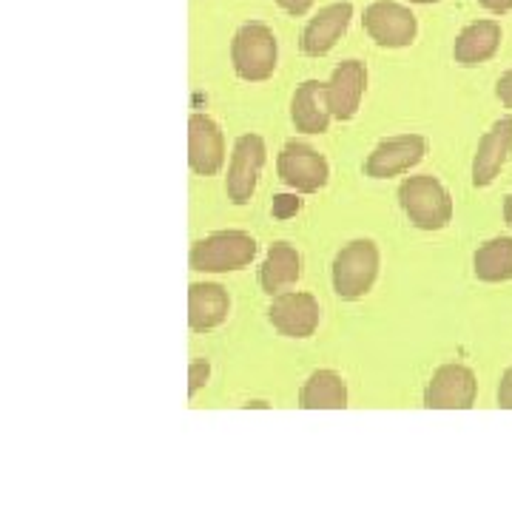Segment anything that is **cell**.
Masks as SVG:
<instances>
[{"label":"cell","instance_id":"1","mask_svg":"<svg viewBox=\"0 0 512 512\" xmlns=\"http://www.w3.org/2000/svg\"><path fill=\"white\" fill-rule=\"evenodd\" d=\"M399 202H402L407 220L421 231H441L453 220V200H450L447 188L430 174L407 177L399 185Z\"/></svg>","mask_w":512,"mask_h":512},{"label":"cell","instance_id":"2","mask_svg":"<svg viewBox=\"0 0 512 512\" xmlns=\"http://www.w3.org/2000/svg\"><path fill=\"white\" fill-rule=\"evenodd\" d=\"M276 46L274 32L265 23H242L231 43V60H234V72L248 80V83H262L268 80L276 69Z\"/></svg>","mask_w":512,"mask_h":512},{"label":"cell","instance_id":"3","mask_svg":"<svg viewBox=\"0 0 512 512\" xmlns=\"http://www.w3.org/2000/svg\"><path fill=\"white\" fill-rule=\"evenodd\" d=\"M256 256V242L245 231H220L200 239L191 248V268L200 274H228L251 265Z\"/></svg>","mask_w":512,"mask_h":512},{"label":"cell","instance_id":"4","mask_svg":"<svg viewBox=\"0 0 512 512\" xmlns=\"http://www.w3.org/2000/svg\"><path fill=\"white\" fill-rule=\"evenodd\" d=\"M379 276V248L370 239H356L333 259V291L339 299H362Z\"/></svg>","mask_w":512,"mask_h":512},{"label":"cell","instance_id":"5","mask_svg":"<svg viewBox=\"0 0 512 512\" xmlns=\"http://www.w3.org/2000/svg\"><path fill=\"white\" fill-rule=\"evenodd\" d=\"M365 32L382 49H404L416 40V15L396 0H373L365 9Z\"/></svg>","mask_w":512,"mask_h":512},{"label":"cell","instance_id":"6","mask_svg":"<svg viewBox=\"0 0 512 512\" xmlns=\"http://www.w3.org/2000/svg\"><path fill=\"white\" fill-rule=\"evenodd\" d=\"M265 140L259 134H242L231 154V165H228V180H225V191L228 200L234 205H245L251 202L265 165Z\"/></svg>","mask_w":512,"mask_h":512},{"label":"cell","instance_id":"7","mask_svg":"<svg viewBox=\"0 0 512 512\" xmlns=\"http://www.w3.org/2000/svg\"><path fill=\"white\" fill-rule=\"evenodd\" d=\"M476 373L464 365H441L424 390L427 410H470L476 404Z\"/></svg>","mask_w":512,"mask_h":512},{"label":"cell","instance_id":"8","mask_svg":"<svg viewBox=\"0 0 512 512\" xmlns=\"http://www.w3.org/2000/svg\"><path fill=\"white\" fill-rule=\"evenodd\" d=\"M276 168H279V180L302 194H316L319 188H325L330 177L328 160L305 143H288L282 148Z\"/></svg>","mask_w":512,"mask_h":512},{"label":"cell","instance_id":"9","mask_svg":"<svg viewBox=\"0 0 512 512\" xmlns=\"http://www.w3.org/2000/svg\"><path fill=\"white\" fill-rule=\"evenodd\" d=\"M424 151H427V143L419 134H402V137L382 140L367 157L365 174L370 180H390L396 174L410 171L413 165H419Z\"/></svg>","mask_w":512,"mask_h":512},{"label":"cell","instance_id":"10","mask_svg":"<svg viewBox=\"0 0 512 512\" xmlns=\"http://www.w3.org/2000/svg\"><path fill=\"white\" fill-rule=\"evenodd\" d=\"M268 319L282 336H291V339H308L313 330L319 328V302L313 299L311 293L299 291H285L279 293L268 311Z\"/></svg>","mask_w":512,"mask_h":512},{"label":"cell","instance_id":"11","mask_svg":"<svg viewBox=\"0 0 512 512\" xmlns=\"http://www.w3.org/2000/svg\"><path fill=\"white\" fill-rule=\"evenodd\" d=\"M188 163L202 177H214L225 163L220 126L205 114H191L188 120Z\"/></svg>","mask_w":512,"mask_h":512},{"label":"cell","instance_id":"12","mask_svg":"<svg viewBox=\"0 0 512 512\" xmlns=\"http://www.w3.org/2000/svg\"><path fill=\"white\" fill-rule=\"evenodd\" d=\"M350 18H353V6L348 0H339V3L319 9V15L308 20V26L302 32V52L308 57L328 55L339 43V37L348 32Z\"/></svg>","mask_w":512,"mask_h":512},{"label":"cell","instance_id":"13","mask_svg":"<svg viewBox=\"0 0 512 512\" xmlns=\"http://www.w3.org/2000/svg\"><path fill=\"white\" fill-rule=\"evenodd\" d=\"M367 86V69L362 60H345L333 69V77L328 83V100L330 111L336 120H353L359 103H362V94Z\"/></svg>","mask_w":512,"mask_h":512},{"label":"cell","instance_id":"14","mask_svg":"<svg viewBox=\"0 0 512 512\" xmlns=\"http://www.w3.org/2000/svg\"><path fill=\"white\" fill-rule=\"evenodd\" d=\"M512 151V114L495 120L493 128L481 137L476 157H473V185L484 188L498 177Z\"/></svg>","mask_w":512,"mask_h":512},{"label":"cell","instance_id":"15","mask_svg":"<svg viewBox=\"0 0 512 512\" xmlns=\"http://www.w3.org/2000/svg\"><path fill=\"white\" fill-rule=\"evenodd\" d=\"M330 100H328V83H319V80H305L296 94H293L291 103V120L296 131H305V134H322L330 126Z\"/></svg>","mask_w":512,"mask_h":512},{"label":"cell","instance_id":"16","mask_svg":"<svg viewBox=\"0 0 512 512\" xmlns=\"http://www.w3.org/2000/svg\"><path fill=\"white\" fill-rule=\"evenodd\" d=\"M231 311V299L220 285L214 282H200V285H191L188 291V325L197 333L205 330L220 328L222 322L228 319Z\"/></svg>","mask_w":512,"mask_h":512},{"label":"cell","instance_id":"17","mask_svg":"<svg viewBox=\"0 0 512 512\" xmlns=\"http://www.w3.org/2000/svg\"><path fill=\"white\" fill-rule=\"evenodd\" d=\"M498 46H501V26L495 20H476V23L464 26L461 35L456 37L453 57L458 66L473 69V66L487 63L498 52Z\"/></svg>","mask_w":512,"mask_h":512},{"label":"cell","instance_id":"18","mask_svg":"<svg viewBox=\"0 0 512 512\" xmlns=\"http://www.w3.org/2000/svg\"><path fill=\"white\" fill-rule=\"evenodd\" d=\"M299 274H302V259L296 254V248H291L288 242H276L259 268V282L268 296H279L285 293V288H291Z\"/></svg>","mask_w":512,"mask_h":512},{"label":"cell","instance_id":"19","mask_svg":"<svg viewBox=\"0 0 512 512\" xmlns=\"http://www.w3.org/2000/svg\"><path fill=\"white\" fill-rule=\"evenodd\" d=\"M299 407H305V410H345L348 407L345 379L333 370H316L299 393Z\"/></svg>","mask_w":512,"mask_h":512},{"label":"cell","instance_id":"20","mask_svg":"<svg viewBox=\"0 0 512 512\" xmlns=\"http://www.w3.org/2000/svg\"><path fill=\"white\" fill-rule=\"evenodd\" d=\"M473 271L481 282L512 279V237H495L484 242L473 256Z\"/></svg>","mask_w":512,"mask_h":512},{"label":"cell","instance_id":"21","mask_svg":"<svg viewBox=\"0 0 512 512\" xmlns=\"http://www.w3.org/2000/svg\"><path fill=\"white\" fill-rule=\"evenodd\" d=\"M302 208V202L296 200V197H291V194H279V197H274V217L276 220H288V217H293L296 211Z\"/></svg>","mask_w":512,"mask_h":512},{"label":"cell","instance_id":"22","mask_svg":"<svg viewBox=\"0 0 512 512\" xmlns=\"http://www.w3.org/2000/svg\"><path fill=\"white\" fill-rule=\"evenodd\" d=\"M208 373H211V367H208V362H191V367H188V393L194 396L197 390H200L202 384L208 382Z\"/></svg>","mask_w":512,"mask_h":512},{"label":"cell","instance_id":"23","mask_svg":"<svg viewBox=\"0 0 512 512\" xmlns=\"http://www.w3.org/2000/svg\"><path fill=\"white\" fill-rule=\"evenodd\" d=\"M495 94H498V100H501L507 109H512V69L498 77V83H495Z\"/></svg>","mask_w":512,"mask_h":512},{"label":"cell","instance_id":"24","mask_svg":"<svg viewBox=\"0 0 512 512\" xmlns=\"http://www.w3.org/2000/svg\"><path fill=\"white\" fill-rule=\"evenodd\" d=\"M498 407L512 410V367L501 376V384H498Z\"/></svg>","mask_w":512,"mask_h":512},{"label":"cell","instance_id":"25","mask_svg":"<svg viewBox=\"0 0 512 512\" xmlns=\"http://www.w3.org/2000/svg\"><path fill=\"white\" fill-rule=\"evenodd\" d=\"M288 15H293V18H302V15H308L313 6V0H276Z\"/></svg>","mask_w":512,"mask_h":512},{"label":"cell","instance_id":"26","mask_svg":"<svg viewBox=\"0 0 512 512\" xmlns=\"http://www.w3.org/2000/svg\"><path fill=\"white\" fill-rule=\"evenodd\" d=\"M487 12H493V15H507L512 12V0H478Z\"/></svg>","mask_w":512,"mask_h":512},{"label":"cell","instance_id":"27","mask_svg":"<svg viewBox=\"0 0 512 512\" xmlns=\"http://www.w3.org/2000/svg\"><path fill=\"white\" fill-rule=\"evenodd\" d=\"M504 222L512 228V194L504 200Z\"/></svg>","mask_w":512,"mask_h":512},{"label":"cell","instance_id":"28","mask_svg":"<svg viewBox=\"0 0 512 512\" xmlns=\"http://www.w3.org/2000/svg\"><path fill=\"white\" fill-rule=\"evenodd\" d=\"M410 3H421V6H427V3H439V0H410Z\"/></svg>","mask_w":512,"mask_h":512}]
</instances>
